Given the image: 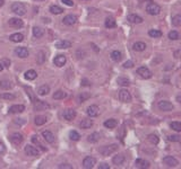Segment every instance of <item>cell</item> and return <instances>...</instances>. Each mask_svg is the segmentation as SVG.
I'll list each match as a JSON object with an SVG mask.
<instances>
[{
	"label": "cell",
	"instance_id": "1",
	"mask_svg": "<svg viewBox=\"0 0 181 169\" xmlns=\"http://www.w3.org/2000/svg\"><path fill=\"white\" fill-rule=\"evenodd\" d=\"M10 9L13 13H15L16 15L18 16H24L26 14V7L24 4H22V2H14L13 5H11Z\"/></svg>",
	"mask_w": 181,
	"mask_h": 169
},
{
	"label": "cell",
	"instance_id": "2",
	"mask_svg": "<svg viewBox=\"0 0 181 169\" xmlns=\"http://www.w3.org/2000/svg\"><path fill=\"white\" fill-rule=\"evenodd\" d=\"M117 149H118V145L117 144H110V145H104V147H101L100 148V154H102V156H110V154H114L115 151H117Z\"/></svg>",
	"mask_w": 181,
	"mask_h": 169
},
{
	"label": "cell",
	"instance_id": "3",
	"mask_svg": "<svg viewBox=\"0 0 181 169\" xmlns=\"http://www.w3.org/2000/svg\"><path fill=\"white\" fill-rule=\"evenodd\" d=\"M146 11H147L148 15L156 16L161 13V7L159 5L154 4V2H152L150 5H147V7H146Z\"/></svg>",
	"mask_w": 181,
	"mask_h": 169
},
{
	"label": "cell",
	"instance_id": "4",
	"mask_svg": "<svg viewBox=\"0 0 181 169\" xmlns=\"http://www.w3.org/2000/svg\"><path fill=\"white\" fill-rule=\"evenodd\" d=\"M137 75L139 76V77H142L143 79H150V78H152V71H150L148 68L146 67H140L137 69Z\"/></svg>",
	"mask_w": 181,
	"mask_h": 169
},
{
	"label": "cell",
	"instance_id": "5",
	"mask_svg": "<svg viewBox=\"0 0 181 169\" xmlns=\"http://www.w3.org/2000/svg\"><path fill=\"white\" fill-rule=\"evenodd\" d=\"M157 106L163 112H170V111H172L174 108V106L170 102H168V100H161V102H159Z\"/></svg>",
	"mask_w": 181,
	"mask_h": 169
},
{
	"label": "cell",
	"instance_id": "6",
	"mask_svg": "<svg viewBox=\"0 0 181 169\" xmlns=\"http://www.w3.org/2000/svg\"><path fill=\"white\" fill-rule=\"evenodd\" d=\"M119 99L122 103H129L131 102V95L127 89H121L119 92Z\"/></svg>",
	"mask_w": 181,
	"mask_h": 169
},
{
	"label": "cell",
	"instance_id": "7",
	"mask_svg": "<svg viewBox=\"0 0 181 169\" xmlns=\"http://www.w3.org/2000/svg\"><path fill=\"white\" fill-rule=\"evenodd\" d=\"M163 164L166 165L168 167H176V166L179 165V161L172 156H166V157L163 158Z\"/></svg>",
	"mask_w": 181,
	"mask_h": 169
},
{
	"label": "cell",
	"instance_id": "8",
	"mask_svg": "<svg viewBox=\"0 0 181 169\" xmlns=\"http://www.w3.org/2000/svg\"><path fill=\"white\" fill-rule=\"evenodd\" d=\"M95 165H96V159L93 158V157H86V158L83 160L84 168L91 169V168H93Z\"/></svg>",
	"mask_w": 181,
	"mask_h": 169
},
{
	"label": "cell",
	"instance_id": "9",
	"mask_svg": "<svg viewBox=\"0 0 181 169\" xmlns=\"http://www.w3.org/2000/svg\"><path fill=\"white\" fill-rule=\"evenodd\" d=\"M63 24L65 25H68V26H72V25H75L77 23V16L76 15H67L63 19Z\"/></svg>",
	"mask_w": 181,
	"mask_h": 169
},
{
	"label": "cell",
	"instance_id": "10",
	"mask_svg": "<svg viewBox=\"0 0 181 169\" xmlns=\"http://www.w3.org/2000/svg\"><path fill=\"white\" fill-rule=\"evenodd\" d=\"M25 154H27V156H30V157H37V156H39V150H37L35 147L27 144L25 147Z\"/></svg>",
	"mask_w": 181,
	"mask_h": 169
},
{
	"label": "cell",
	"instance_id": "11",
	"mask_svg": "<svg viewBox=\"0 0 181 169\" xmlns=\"http://www.w3.org/2000/svg\"><path fill=\"white\" fill-rule=\"evenodd\" d=\"M15 54L18 58H21V59H24V58H27L28 56V50L24 47V46H19V47H17L15 50Z\"/></svg>",
	"mask_w": 181,
	"mask_h": 169
},
{
	"label": "cell",
	"instance_id": "12",
	"mask_svg": "<svg viewBox=\"0 0 181 169\" xmlns=\"http://www.w3.org/2000/svg\"><path fill=\"white\" fill-rule=\"evenodd\" d=\"M8 23H9V26L14 27V28H22L24 26L23 21L19 19V18H11V19H9Z\"/></svg>",
	"mask_w": 181,
	"mask_h": 169
},
{
	"label": "cell",
	"instance_id": "13",
	"mask_svg": "<svg viewBox=\"0 0 181 169\" xmlns=\"http://www.w3.org/2000/svg\"><path fill=\"white\" fill-rule=\"evenodd\" d=\"M100 114V108L96 105H91L89 107H87V115L91 117H95Z\"/></svg>",
	"mask_w": 181,
	"mask_h": 169
},
{
	"label": "cell",
	"instance_id": "14",
	"mask_svg": "<svg viewBox=\"0 0 181 169\" xmlns=\"http://www.w3.org/2000/svg\"><path fill=\"white\" fill-rule=\"evenodd\" d=\"M25 111V106L24 105H13L9 108V113L10 114H19Z\"/></svg>",
	"mask_w": 181,
	"mask_h": 169
},
{
	"label": "cell",
	"instance_id": "15",
	"mask_svg": "<svg viewBox=\"0 0 181 169\" xmlns=\"http://www.w3.org/2000/svg\"><path fill=\"white\" fill-rule=\"evenodd\" d=\"M66 56L65 55H57L56 58H54V60H53V62H54V64L57 66V67H63L65 64H66Z\"/></svg>",
	"mask_w": 181,
	"mask_h": 169
},
{
	"label": "cell",
	"instance_id": "16",
	"mask_svg": "<svg viewBox=\"0 0 181 169\" xmlns=\"http://www.w3.org/2000/svg\"><path fill=\"white\" fill-rule=\"evenodd\" d=\"M34 107L36 111H43V109L49 108V105L45 102H40L37 99H34Z\"/></svg>",
	"mask_w": 181,
	"mask_h": 169
},
{
	"label": "cell",
	"instance_id": "17",
	"mask_svg": "<svg viewBox=\"0 0 181 169\" xmlns=\"http://www.w3.org/2000/svg\"><path fill=\"white\" fill-rule=\"evenodd\" d=\"M23 140H24V138L21 133H13L10 135V141L15 144H21Z\"/></svg>",
	"mask_w": 181,
	"mask_h": 169
},
{
	"label": "cell",
	"instance_id": "18",
	"mask_svg": "<svg viewBox=\"0 0 181 169\" xmlns=\"http://www.w3.org/2000/svg\"><path fill=\"white\" fill-rule=\"evenodd\" d=\"M70 46H72V42L66 41V40H61V41L56 42V47H57V49L65 50V49H68V47H70Z\"/></svg>",
	"mask_w": 181,
	"mask_h": 169
},
{
	"label": "cell",
	"instance_id": "19",
	"mask_svg": "<svg viewBox=\"0 0 181 169\" xmlns=\"http://www.w3.org/2000/svg\"><path fill=\"white\" fill-rule=\"evenodd\" d=\"M127 19L133 23V24H142L143 23V18L138 15H135V14H131V15H128Z\"/></svg>",
	"mask_w": 181,
	"mask_h": 169
},
{
	"label": "cell",
	"instance_id": "20",
	"mask_svg": "<svg viewBox=\"0 0 181 169\" xmlns=\"http://www.w3.org/2000/svg\"><path fill=\"white\" fill-rule=\"evenodd\" d=\"M63 117L67 121H72L74 118L76 117V112L74 109H66L63 112Z\"/></svg>",
	"mask_w": 181,
	"mask_h": 169
},
{
	"label": "cell",
	"instance_id": "21",
	"mask_svg": "<svg viewBox=\"0 0 181 169\" xmlns=\"http://www.w3.org/2000/svg\"><path fill=\"white\" fill-rule=\"evenodd\" d=\"M42 137L44 138V140L48 143H53L54 142V135L50 132V131H43L42 132Z\"/></svg>",
	"mask_w": 181,
	"mask_h": 169
},
{
	"label": "cell",
	"instance_id": "22",
	"mask_svg": "<svg viewBox=\"0 0 181 169\" xmlns=\"http://www.w3.org/2000/svg\"><path fill=\"white\" fill-rule=\"evenodd\" d=\"M135 165H136V167H138V168H148V167H150V162H148L147 160L140 159V158L136 159Z\"/></svg>",
	"mask_w": 181,
	"mask_h": 169
},
{
	"label": "cell",
	"instance_id": "23",
	"mask_svg": "<svg viewBox=\"0 0 181 169\" xmlns=\"http://www.w3.org/2000/svg\"><path fill=\"white\" fill-rule=\"evenodd\" d=\"M124 160H126V158H124V154H117L112 159V162L114 165H117V166H121V165H124Z\"/></svg>",
	"mask_w": 181,
	"mask_h": 169
},
{
	"label": "cell",
	"instance_id": "24",
	"mask_svg": "<svg viewBox=\"0 0 181 169\" xmlns=\"http://www.w3.org/2000/svg\"><path fill=\"white\" fill-rule=\"evenodd\" d=\"M24 77H25V79H27V80H34V79H36V77H37V73H36L35 70H27V71L24 73Z\"/></svg>",
	"mask_w": 181,
	"mask_h": 169
},
{
	"label": "cell",
	"instance_id": "25",
	"mask_svg": "<svg viewBox=\"0 0 181 169\" xmlns=\"http://www.w3.org/2000/svg\"><path fill=\"white\" fill-rule=\"evenodd\" d=\"M92 125H93V122H92V120H88V118L82 120V122H80V124H79L80 128H83V130H86V128H92Z\"/></svg>",
	"mask_w": 181,
	"mask_h": 169
},
{
	"label": "cell",
	"instance_id": "26",
	"mask_svg": "<svg viewBox=\"0 0 181 169\" xmlns=\"http://www.w3.org/2000/svg\"><path fill=\"white\" fill-rule=\"evenodd\" d=\"M133 49L137 52H143L145 51V49H146V44H145L144 42H136L134 45H133Z\"/></svg>",
	"mask_w": 181,
	"mask_h": 169
},
{
	"label": "cell",
	"instance_id": "27",
	"mask_svg": "<svg viewBox=\"0 0 181 169\" xmlns=\"http://www.w3.org/2000/svg\"><path fill=\"white\" fill-rule=\"evenodd\" d=\"M23 38H24V36L23 34L21 33H15V34H11L10 37H9V40L11 42H15V43H19V42L23 41Z\"/></svg>",
	"mask_w": 181,
	"mask_h": 169
},
{
	"label": "cell",
	"instance_id": "28",
	"mask_svg": "<svg viewBox=\"0 0 181 169\" xmlns=\"http://www.w3.org/2000/svg\"><path fill=\"white\" fill-rule=\"evenodd\" d=\"M49 92H50V87L48 85H43V86L39 87V89H37V94L41 95V96H45Z\"/></svg>",
	"mask_w": 181,
	"mask_h": 169
},
{
	"label": "cell",
	"instance_id": "29",
	"mask_svg": "<svg viewBox=\"0 0 181 169\" xmlns=\"http://www.w3.org/2000/svg\"><path fill=\"white\" fill-rule=\"evenodd\" d=\"M117 124L118 123H117V121H115L114 118H110V120L104 122V126L107 128H114L117 126Z\"/></svg>",
	"mask_w": 181,
	"mask_h": 169
},
{
	"label": "cell",
	"instance_id": "30",
	"mask_svg": "<svg viewBox=\"0 0 181 169\" xmlns=\"http://www.w3.org/2000/svg\"><path fill=\"white\" fill-rule=\"evenodd\" d=\"M50 11H51L53 15H60V14L63 13V9H62L61 7H59V6L53 5L50 7Z\"/></svg>",
	"mask_w": 181,
	"mask_h": 169
},
{
	"label": "cell",
	"instance_id": "31",
	"mask_svg": "<svg viewBox=\"0 0 181 169\" xmlns=\"http://www.w3.org/2000/svg\"><path fill=\"white\" fill-rule=\"evenodd\" d=\"M43 30H42L41 27H39V26H35V27H33V35H34V37H36V38H39V37H42V35H43Z\"/></svg>",
	"mask_w": 181,
	"mask_h": 169
},
{
	"label": "cell",
	"instance_id": "32",
	"mask_svg": "<svg viewBox=\"0 0 181 169\" xmlns=\"http://www.w3.org/2000/svg\"><path fill=\"white\" fill-rule=\"evenodd\" d=\"M121 58H122V54H121L120 51L111 52V59H112L114 62H119L120 60H121Z\"/></svg>",
	"mask_w": 181,
	"mask_h": 169
},
{
	"label": "cell",
	"instance_id": "33",
	"mask_svg": "<svg viewBox=\"0 0 181 169\" xmlns=\"http://www.w3.org/2000/svg\"><path fill=\"white\" fill-rule=\"evenodd\" d=\"M88 142H91V143H95V142H98V140H100V134L98 133V132H94V133H92L91 135H88Z\"/></svg>",
	"mask_w": 181,
	"mask_h": 169
},
{
	"label": "cell",
	"instance_id": "34",
	"mask_svg": "<svg viewBox=\"0 0 181 169\" xmlns=\"http://www.w3.org/2000/svg\"><path fill=\"white\" fill-rule=\"evenodd\" d=\"M32 142H33V144H36L37 147H40V149L43 150V151H45V150H47V149L44 148V145L40 142V140H39V137H37V135H33V137H32Z\"/></svg>",
	"mask_w": 181,
	"mask_h": 169
},
{
	"label": "cell",
	"instance_id": "35",
	"mask_svg": "<svg viewBox=\"0 0 181 169\" xmlns=\"http://www.w3.org/2000/svg\"><path fill=\"white\" fill-rule=\"evenodd\" d=\"M148 35L150 37H153V38H159L162 36V32L159 31V30H150L148 31Z\"/></svg>",
	"mask_w": 181,
	"mask_h": 169
},
{
	"label": "cell",
	"instance_id": "36",
	"mask_svg": "<svg viewBox=\"0 0 181 169\" xmlns=\"http://www.w3.org/2000/svg\"><path fill=\"white\" fill-rule=\"evenodd\" d=\"M117 82H118V85L120 86H122V87H127V86H129L130 85V81L127 79V78H122L120 77L117 79Z\"/></svg>",
	"mask_w": 181,
	"mask_h": 169
},
{
	"label": "cell",
	"instance_id": "37",
	"mask_svg": "<svg viewBox=\"0 0 181 169\" xmlns=\"http://www.w3.org/2000/svg\"><path fill=\"white\" fill-rule=\"evenodd\" d=\"M115 26H117V24H115V21L113 18H107L105 19V27L107 28H114Z\"/></svg>",
	"mask_w": 181,
	"mask_h": 169
},
{
	"label": "cell",
	"instance_id": "38",
	"mask_svg": "<svg viewBox=\"0 0 181 169\" xmlns=\"http://www.w3.org/2000/svg\"><path fill=\"white\" fill-rule=\"evenodd\" d=\"M34 122H35L36 125H43V124L47 122V117H45V116H42V115H39V116L35 117Z\"/></svg>",
	"mask_w": 181,
	"mask_h": 169
},
{
	"label": "cell",
	"instance_id": "39",
	"mask_svg": "<svg viewBox=\"0 0 181 169\" xmlns=\"http://www.w3.org/2000/svg\"><path fill=\"white\" fill-rule=\"evenodd\" d=\"M172 21V25L173 26H181V14L172 17V21Z\"/></svg>",
	"mask_w": 181,
	"mask_h": 169
},
{
	"label": "cell",
	"instance_id": "40",
	"mask_svg": "<svg viewBox=\"0 0 181 169\" xmlns=\"http://www.w3.org/2000/svg\"><path fill=\"white\" fill-rule=\"evenodd\" d=\"M170 128L176 132H181V122H172L170 124Z\"/></svg>",
	"mask_w": 181,
	"mask_h": 169
},
{
	"label": "cell",
	"instance_id": "41",
	"mask_svg": "<svg viewBox=\"0 0 181 169\" xmlns=\"http://www.w3.org/2000/svg\"><path fill=\"white\" fill-rule=\"evenodd\" d=\"M89 98V94L88 92H80L79 95H78V102L79 103H83V102H85L86 99H88Z\"/></svg>",
	"mask_w": 181,
	"mask_h": 169
},
{
	"label": "cell",
	"instance_id": "42",
	"mask_svg": "<svg viewBox=\"0 0 181 169\" xmlns=\"http://www.w3.org/2000/svg\"><path fill=\"white\" fill-rule=\"evenodd\" d=\"M69 138H70V140H72V141H78V140L80 139V135H79V133L76 132V131H70V132H69Z\"/></svg>",
	"mask_w": 181,
	"mask_h": 169
},
{
	"label": "cell",
	"instance_id": "43",
	"mask_svg": "<svg viewBox=\"0 0 181 169\" xmlns=\"http://www.w3.org/2000/svg\"><path fill=\"white\" fill-rule=\"evenodd\" d=\"M36 61H37L39 64L44 63V62H45V54H44L43 52H39V53H37V59H36Z\"/></svg>",
	"mask_w": 181,
	"mask_h": 169
},
{
	"label": "cell",
	"instance_id": "44",
	"mask_svg": "<svg viewBox=\"0 0 181 169\" xmlns=\"http://www.w3.org/2000/svg\"><path fill=\"white\" fill-rule=\"evenodd\" d=\"M66 97V92H61V90H58L53 94V98L54 99H63V98Z\"/></svg>",
	"mask_w": 181,
	"mask_h": 169
},
{
	"label": "cell",
	"instance_id": "45",
	"mask_svg": "<svg viewBox=\"0 0 181 169\" xmlns=\"http://www.w3.org/2000/svg\"><path fill=\"white\" fill-rule=\"evenodd\" d=\"M0 98L1 99H6V100H13V99H15V96L11 95V94H8V92H4V94L0 95Z\"/></svg>",
	"mask_w": 181,
	"mask_h": 169
},
{
	"label": "cell",
	"instance_id": "46",
	"mask_svg": "<svg viewBox=\"0 0 181 169\" xmlns=\"http://www.w3.org/2000/svg\"><path fill=\"white\" fill-rule=\"evenodd\" d=\"M148 141L153 144H157L159 143V138H157V135H155V134H150V135H148Z\"/></svg>",
	"mask_w": 181,
	"mask_h": 169
},
{
	"label": "cell",
	"instance_id": "47",
	"mask_svg": "<svg viewBox=\"0 0 181 169\" xmlns=\"http://www.w3.org/2000/svg\"><path fill=\"white\" fill-rule=\"evenodd\" d=\"M169 38L170 40H172V41H176V40H178L179 38V33L176 31H171L170 33H169Z\"/></svg>",
	"mask_w": 181,
	"mask_h": 169
},
{
	"label": "cell",
	"instance_id": "48",
	"mask_svg": "<svg viewBox=\"0 0 181 169\" xmlns=\"http://www.w3.org/2000/svg\"><path fill=\"white\" fill-rule=\"evenodd\" d=\"M0 87L4 88V89H9V88H11L10 81H8V80H1V81H0Z\"/></svg>",
	"mask_w": 181,
	"mask_h": 169
},
{
	"label": "cell",
	"instance_id": "49",
	"mask_svg": "<svg viewBox=\"0 0 181 169\" xmlns=\"http://www.w3.org/2000/svg\"><path fill=\"white\" fill-rule=\"evenodd\" d=\"M169 140L172 141V142H178V141L181 140V137L180 135H170V137H169Z\"/></svg>",
	"mask_w": 181,
	"mask_h": 169
},
{
	"label": "cell",
	"instance_id": "50",
	"mask_svg": "<svg viewBox=\"0 0 181 169\" xmlns=\"http://www.w3.org/2000/svg\"><path fill=\"white\" fill-rule=\"evenodd\" d=\"M1 64L4 66V67L8 68L10 66V60L9 59H2V61H1Z\"/></svg>",
	"mask_w": 181,
	"mask_h": 169
},
{
	"label": "cell",
	"instance_id": "51",
	"mask_svg": "<svg viewBox=\"0 0 181 169\" xmlns=\"http://www.w3.org/2000/svg\"><path fill=\"white\" fill-rule=\"evenodd\" d=\"M173 55H174V58H176V59H180V58H181V49H178V50H176V51H174V53H173Z\"/></svg>",
	"mask_w": 181,
	"mask_h": 169
},
{
	"label": "cell",
	"instance_id": "52",
	"mask_svg": "<svg viewBox=\"0 0 181 169\" xmlns=\"http://www.w3.org/2000/svg\"><path fill=\"white\" fill-rule=\"evenodd\" d=\"M133 66H134V62L130 61V60L129 61H126L124 63V68H131Z\"/></svg>",
	"mask_w": 181,
	"mask_h": 169
},
{
	"label": "cell",
	"instance_id": "53",
	"mask_svg": "<svg viewBox=\"0 0 181 169\" xmlns=\"http://www.w3.org/2000/svg\"><path fill=\"white\" fill-rule=\"evenodd\" d=\"M59 168L60 169H72V165H68V164H63V165H60L59 166Z\"/></svg>",
	"mask_w": 181,
	"mask_h": 169
},
{
	"label": "cell",
	"instance_id": "54",
	"mask_svg": "<svg viewBox=\"0 0 181 169\" xmlns=\"http://www.w3.org/2000/svg\"><path fill=\"white\" fill-rule=\"evenodd\" d=\"M62 2L65 4V5L69 6V7H72L74 6V2H72V0H61Z\"/></svg>",
	"mask_w": 181,
	"mask_h": 169
},
{
	"label": "cell",
	"instance_id": "55",
	"mask_svg": "<svg viewBox=\"0 0 181 169\" xmlns=\"http://www.w3.org/2000/svg\"><path fill=\"white\" fill-rule=\"evenodd\" d=\"M98 169H110V166H109L108 164H101L100 166H98Z\"/></svg>",
	"mask_w": 181,
	"mask_h": 169
},
{
	"label": "cell",
	"instance_id": "56",
	"mask_svg": "<svg viewBox=\"0 0 181 169\" xmlns=\"http://www.w3.org/2000/svg\"><path fill=\"white\" fill-rule=\"evenodd\" d=\"M5 151H6V148H5V145L0 142V154H5Z\"/></svg>",
	"mask_w": 181,
	"mask_h": 169
},
{
	"label": "cell",
	"instance_id": "57",
	"mask_svg": "<svg viewBox=\"0 0 181 169\" xmlns=\"http://www.w3.org/2000/svg\"><path fill=\"white\" fill-rule=\"evenodd\" d=\"M16 123H18V124H24V123H25V121H24L23 118H17V120H16Z\"/></svg>",
	"mask_w": 181,
	"mask_h": 169
},
{
	"label": "cell",
	"instance_id": "58",
	"mask_svg": "<svg viewBox=\"0 0 181 169\" xmlns=\"http://www.w3.org/2000/svg\"><path fill=\"white\" fill-rule=\"evenodd\" d=\"M82 86H89V83H88V81L86 79H83V80H82Z\"/></svg>",
	"mask_w": 181,
	"mask_h": 169
},
{
	"label": "cell",
	"instance_id": "59",
	"mask_svg": "<svg viewBox=\"0 0 181 169\" xmlns=\"http://www.w3.org/2000/svg\"><path fill=\"white\" fill-rule=\"evenodd\" d=\"M4 4H5V1H4V0H0V7L4 6Z\"/></svg>",
	"mask_w": 181,
	"mask_h": 169
},
{
	"label": "cell",
	"instance_id": "60",
	"mask_svg": "<svg viewBox=\"0 0 181 169\" xmlns=\"http://www.w3.org/2000/svg\"><path fill=\"white\" fill-rule=\"evenodd\" d=\"M2 69H4V66H2V64H1V62H0V72L2 71Z\"/></svg>",
	"mask_w": 181,
	"mask_h": 169
},
{
	"label": "cell",
	"instance_id": "61",
	"mask_svg": "<svg viewBox=\"0 0 181 169\" xmlns=\"http://www.w3.org/2000/svg\"><path fill=\"white\" fill-rule=\"evenodd\" d=\"M35 1H44V0H35Z\"/></svg>",
	"mask_w": 181,
	"mask_h": 169
}]
</instances>
